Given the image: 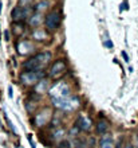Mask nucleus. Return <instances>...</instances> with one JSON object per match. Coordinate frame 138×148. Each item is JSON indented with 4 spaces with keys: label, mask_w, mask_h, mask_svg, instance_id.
<instances>
[{
    "label": "nucleus",
    "mask_w": 138,
    "mask_h": 148,
    "mask_svg": "<svg viewBox=\"0 0 138 148\" xmlns=\"http://www.w3.org/2000/svg\"><path fill=\"white\" fill-rule=\"evenodd\" d=\"M51 54L50 51H43V53H39V54L34 55L28 58L27 61L23 62V69L24 71H40L44 69V66H47L51 61Z\"/></svg>",
    "instance_id": "1"
},
{
    "label": "nucleus",
    "mask_w": 138,
    "mask_h": 148,
    "mask_svg": "<svg viewBox=\"0 0 138 148\" xmlns=\"http://www.w3.org/2000/svg\"><path fill=\"white\" fill-rule=\"evenodd\" d=\"M61 22H62L61 12L58 11V10H54V11H51L47 14L46 19H44V26H46V28L48 31H55V30L59 28Z\"/></svg>",
    "instance_id": "2"
},
{
    "label": "nucleus",
    "mask_w": 138,
    "mask_h": 148,
    "mask_svg": "<svg viewBox=\"0 0 138 148\" xmlns=\"http://www.w3.org/2000/svg\"><path fill=\"white\" fill-rule=\"evenodd\" d=\"M50 96L52 98H67L70 94L69 86L66 85L65 82H58L52 88H50Z\"/></svg>",
    "instance_id": "3"
},
{
    "label": "nucleus",
    "mask_w": 138,
    "mask_h": 148,
    "mask_svg": "<svg viewBox=\"0 0 138 148\" xmlns=\"http://www.w3.org/2000/svg\"><path fill=\"white\" fill-rule=\"evenodd\" d=\"M44 77V73L40 71H23L20 74V81L23 82L24 85H35L38 84L39 79H42Z\"/></svg>",
    "instance_id": "4"
},
{
    "label": "nucleus",
    "mask_w": 138,
    "mask_h": 148,
    "mask_svg": "<svg viewBox=\"0 0 138 148\" xmlns=\"http://www.w3.org/2000/svg\"><path fill=\"white\" fill-rule=\"evenodd\" d=\"M66 70H67V65H66L65 59H58V61H55V62L51 65L48 75H50L51 78H59L65 74Z\"/></svg>",
    "instance_id": "5"
},
{
    "label": "nucleus",
    "mask_w": 138,
    "mask_h": 148,
    "mask_svg": "<svg viewBox=\"0 0 138 148\" xmlns=\"http://www.w3.org/2000/svg\"><path fill=\"white\" fill-rule=\"evenodd\" d=\"M74 101H77V100H74ZM73 100L71 98H52V104H54L55 108L58 109H62V110H74L75 109V106L73 104Z\"/></svg>",
    "instance_id": "6"
},
{
    "label": "nucleus",
    "mask_w": 138,
    "mask_h": 148,
    "mask_svg": "<svg viewBox=\"0 0 138 148\" xmlns=\"http://www.w3.org/2000/svg\"><path fill=\"white\" fill-rule=\"evenodd\" d=\"M51 119V110L48 108H44L42 112H39L35 117V124L38 125V127H42L47 123V121Z\"/></svg>",
    "instance_id": "7"
},
{
    "label": "nucleus",
    "mask_w": 138,
    "mask_h": 148,
    "mask_svg": "<svg viewBox=\"0 0 138 148\" xmlns=\"http://www.w3.org/2000/svg\"><path fill=\"white\" fill-rule=\"evenodd\" d=\"M30 14V10L27 7H15L11 12V16L14 20H23Z\"/></svg>",
    "instance_id": "8"
},
{
    "label": "nucleus",
    "mask_w": 138,
    "mask_h": 148,
    "mask_svg": "<svg viewBox=\"0 0 138 148\" xmlns=\"http://www.w3.org/2000/svg\"><path fill=\"white\" fill-rule=\"evenodd\" d=\"M75 125H77L78 129H81V131H90L91 129V121L88 120L86 116L81 114V116H78L77 121H75Z\"/></svg>",
    "instance_id": "9"
},
{
    "label": "nucleus",
    "mask_w": 138,
    "mask_h": 148,
    "mask_svg": "<svg viewBox=\"0 0 138 148\" xmlns=\"http://www.w3.org/2000/svg\"><path fill=\"white\" fill-rule=\"evenodd\" d=\"M32 45H31L28 40H23V42H20L18 45V51H19L20 54H27L30 51H32Z\"/></svg>",
    "instance_id": "10"
},
{
    "label": "nucleus",
    "mask_w": 138,
    "mask_h": 148,
    "mask_svg": "<svg viewBox=\"0 0 138 148\" xmlns=\"http://www.w3.org/2000/svg\"><path fill=\"white\" fill-rule=\"evenodd\" d=\"M95 128H97V133H98V135H105V133L109 132V124L105 120L98 121L95 125Z\"/></svg>",
    "instance_id": "11"
},
{
    "label": "nucleus",
    "mask_w": 138,
    "mask_h": 148,
    "mask_svg": "<svg viewBox=\"0 0 138 148\" xmlns=\"http://www.w3.org/2000/svg\"><path fill=\"white\" fill-rule=\"evenodd\" d=\"M99 148H115L114 140L109 136H103L99 141Z\"/></svg>",
    "instance_id": "12"
},
{
    "label": "nucleus",
    "mask_w": 138,
    "mask_h": 148,
    "mask_svg": "<svg viewBox=\"0 0 138 148\" xmlns=\"http://www.w3.org/2000/svg\"><path fill=\"white\" fill-rule=\"evenodd\" d=\"M40 82H42V85L39 84V85L36 86V90H38V92H40V93H43V92L46 90V88H47V81H46V79H42Z\"/></svg>",
    "instance_id": "13"
},
{
    "label": "nucleus",
    "mask_w": 138,
    "mask_h": 148,
    "mask_svg": "<svg viewBox=\"0 0 138 148\" xmlns=\"http://www.w3.org/2000/svg\"><path fill=\"white\" fill-rule=\"evenodd\" d=\"M5 120H7V124L10 125V128H11L12 131H14V132H16V129H15V127H14V124H12V123H11V120H10V119H8L7 116H5Z\"/></svg>",
    "instance_id": "14"
},
{
    "label": "nucleus",
    "mask_w": 138,
    "mask_h": 148,
    "mask_svg": "<svg viewBox=\"0 0 138 148\" xmlns=\"http://www.w3.org/2000/svg\"><path fill=\"white\" fill-rule=\"evenodd\" d=\"M59 147H61V148H70V143H69V141H66V140H65V141H62Z\"/></svg>",
    "instance_id": "15"
},
{
    "label": "nucleus",
    "mask_w": 138,
    "mask_h": 148,
    "mask_svg": "<svg viewBox=\"0 0 138 148\" xmlns=\"http://www.w3.org/2000/svg\"><path fill=\"white\" fill-rule=\"evenodd\" d=\"M27 139H28V141H30V143H31V147H32V148H36V147H35V143H34V140H32V137H31V135H28V137H27Z\"/></svg>",
    "instance_id": "16"
},
{
    "label": "nucleus",
    "mask_w": 138,
    "mask_h": 148,
    "mask_svg": "<svg viewBox=\"0 0 138 148\" xmlns=\"http://www.w3.org/2000/svg\"><path fill=\"white\" fill-rule=\"evenodd\" d=\"M8 96H10V98L14 97V93H12V86H8Z\"/></svg>",
    "instance_id": "17"
},
{
    "label": "nucleus",
    "mask_w": 138,
    "mask_h": 148,
    "mask_svg": "<svg viewBox=\"0 0 138 148\" xmlns=\"http://www.w3.org/2000/svg\"><path fill=\"white\" fill-rule=\"evenodd\" d=\"M134 148H138V135H135L134 136V145H133Z\"/></svg>",
    "instance_id": "18"
},
{
    "label": "nucleus",
    "mask_w": 138,
    "mask_h": 148,
    "mask_svg": "<svg viewBox=\"0 0 138 148\" xmlns=\"http://www.w3.org/2000/svg\"><path fill=\"white\" fill-rule=\"evenodd\" d=\"M4 38H5V40H10V32H8V30L4 31Z\"/></svg>",
    "instance_id": "19"
},
{
    "label": "nucleus",
    "mask_w": 138,
    "mask_h": 148,
    "mask_svg": "<svg viewBox=\"0 0 138 148\" xmlns=\"http://www.w3.org/2000/svg\"><path fill=\"white\" fill-rule=\"evenodd\" d=\"M122 57H123V58H125V59H126V62H127V61H129V57H127V55H126V53H122Z\"/></svg>",
    "instance_id": "20"
},
{
    "label": "nucleus",
    "mask_w": 138,
    "mask_h": 148,
    "mask_svg": "<svg viewBox=\"0 0 138 148\" xmlns=\"http://www.w3.org/2000/svg\"><path fill=\"white\" fill-rule=\"evenodd\" d=\"M125 148H134V147H133V145H131L130 143H127V144L125 145Z\"/></svg>",
    "instance_id": "21"
},
{
    "label": "nucleus",
    "mask_w": 138,
    "mask_h": 148,
    "mask_svg": "<svg viewBox=\"0 0 138 148\" xmlns=\"http://www.w3.org/2000/svg\"><path fill=\"white\" fill-rule=\"evenodd\" d=\"M105 45H106V47H111V42H106Z\"/></svg>",
    "instance_id": "22"
},
{
    "label": "nucleus",
    "mask_w": 138,
    "mask_h": 148,
    "mask_svg": "<svg viewBox=\"0 0 138 148\" xmlns=\"http://www.w3.org/2000/svg\"><path fill=\"white\" fill-rule=\"evenodd\" d=\"M1 5H3V4H1V0H0V14H1Z\"/></svg>",
    "instance_id": "23"
}]
</instances>
